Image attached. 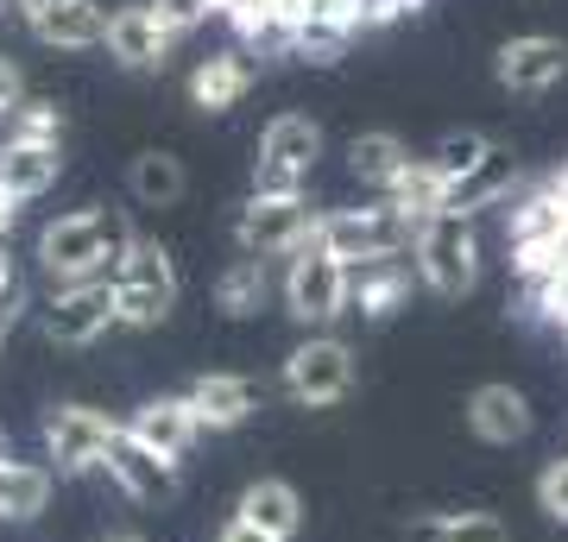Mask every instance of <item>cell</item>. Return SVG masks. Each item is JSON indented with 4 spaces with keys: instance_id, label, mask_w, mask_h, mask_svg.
Wrapping results in <instances>:
<instances>
[{
    "instance_id": "d6a6232c",
    "label": "cell",
    "mask_w": 568,
    "mask_h": 542,
    "mask_svg": "<svg viewBox=\"0 0 568 542\" xmlns=\"http://www.w3.org/2000/svg\"><path fill=\"white\" fill-rule=\"evenodd\" d=\"M159 7V20L171 25V32H190V25H203L209 13H222L227 0H152Z\"/></svg>"
},
{
    "instance_id": "f1b7e54d",
    "label": "cell",
    "mask_w": 568,
    "mask_h": 542,
    "mask_svg": "<svg viewBox=\"0 0 568 542\" xmlns=\"http://www.w3.org/2000/svg\"><path fill=\"white\" fill-rule=\"evenodd\" d=\"M347 44H354V25L310 13V20H297V32H291V58L316 63V70H335V63L347 58Z\"/></svg>"
},
{
    "instance_id": "d6986e66",
    "label": "cell",
    "mask_w": 568,
    "mask_h": 542,
    "mask_svg": "<svg viewBox=\"0 0 568 542\" xmlns=\"http://www.w3.org/2000/svg\"><path fill=\"white\" fill-rule=\"evenodd\" d=\"M253 76H260V63L246 58V51H215V58H203L190 70V101H196L203 114H222V108L246 101Z\"/></svg>"
},
{
    "instance_id": "d4e9b609",
    "label": "cell",
    "mask_w": 568,
    "mask_h": 542,
    "mask_svg": "<svg viewBox=\"0 0 568 542\" xmlns=\"http://www.w3.org/2000/svg\"><path fill=\"white\" fill-rule=\"evenodd\" d=\"M265 265H272V259H253V253H241V259L227 265L222 278H215V309H222V316H234V321L260 316L265 297H272V272H265Z\"/></svg>"
},
{
    "instance_id": "f35d334b",
    "label": "cell",
    "mask_w": 568,
    "mask_h": 542,
    "mask_svg": "<svg viewBox=\"0 0 568 542\" xmlns=\"http://www.w3.org/2000/svg\"><path fill=\"white\" fill-rule=\"evenodd\" d=\"M13 208H20V202H13V196H7V190H0V241L13 234Z\"/></svg>"
},
{
    "instance_id": "ab89813d",
    "label": "cell",
    "mask_w": 568,
    "mask_h": 542,
    "mask_svg": "<svg viewBox=\"0 0 568 542\" xmlns=\"http://www.w3.org/2000/svg\"><path fill=\"white\" fill-rule=\"evenodd\" d=\"M0 461H7V429H0Z\"/></svg>"
},
{
    "instance_id": "cb8c5ba5",
    "label": "cell",
    "mask_w": 568,
    "mask_h": 542,
    "mask_svg": "<svg viewBox=\"0 0 568 542\" xmlns=\"http://www.w3.org/2000/svg\"><path fill=\"white\" fill-rule=\"evenodd\" d=\"M405 164H410V145L398 140V133H386V126H373V133H354V140H347V171H354L361 183H373L379 196L398 183Z\"/></svg>"
},
{
    "instance_id": "7c38bea8",
    "label": "cell",
    "mask_w": 568,
    "mask_h": 542,
    "mask_svg": "<svg viewBox=\"0 0 568 542\" xmlns=\"http://www.w3.org/2000/svg\"><path fill=\"white\" fill-rule=\"evenodd\" d=\"M13 13L26 20V32L58 51H95L108 44V13L95 0H13Z\"/></svg>"
},
{
    "instance_id": "277c9868",
    "label": "cell",
    "mask_w": 568,
    "mask_h": 542,
    "mask_svg": "<svg viewBox=\"0 0 568 542\" xmlns=\"http://www.w3.org/2000/svg\"><path fill=\"white\" fill-rule=\"evenodd\" d=\"M316 208H310L304 196H260L253 190V202L241 208V222H234V241H241V253H253V259H297L310 241H316Z\"/></svg>"
},
{
    "instance_id": "52a82bcc",
    "label": "cell",
    "mask_w": 568,
    "mask_h": 542,
    "mask_svg": "<svg viewBox=\"0 0 568 542\" xmlns=\"http://www.w3.org/2000/svg\"><path fill=\"white\" fill-rule=\"evenodd\" d=\"M316 241H323L335 259L361 265V259H386V253L417 246V234H410V222L392 202H373V208H335V215H323V222H316Z\"/></svg>"
},
{
    "instance_id": "60d3db41",
    "label": "cell",
    "mask_w": 568,
    "mask_h": 542,
    "mask_svg": "<svg viewBox=\"0 0 568 542\" xmlns=\"http://www.w3.org/2000/svg\"><path fill=\"white\" fill-rule=\"evenodd\" d=\"M108 542H140V536H108Z\"/></svg>"
},
{
    "instance_id": "7402d4cb",
    "label": "cell",
    "mask_w": 568,
    "mask_h": 542,
    "mask_svg": "<svg viewBox=\"0 0 568 542\" xmlns=\"http://www.w3.org/2000/svg\"><path fill=\"white\" fill-rule=\"evenodd\" d=\"M379 202H392V208L405 215L410 234H424V227L448 208V183L436 177V164H429V158H410L405 171H398V183H392V190H386Z\"/></svg>"
},
{
    "instance_id": "2e32d148",
    "label": "cell",
    "mask_w": 568,
    "mask_h": 542,
    "mask_svg": "<svg viewBox=\"0 0 568 542\" xmlns=\"http://www.w3.org/2000/svg\"><path fill=\"white\" fill-rule=\"evenodd\" d=\"M126 429H133V436H140L145 448H152V454H164L171 467L190 461V448L203 442V422H196L190 398H152V403H140Z\"/></svg>"
},
{
    "instance_id": "ba28073f",
    "label": "cell",
    "mask_w": 568,
    "mask_h": 542,
    "mask_svg": "<svg viewBox=\"0 0 568 542\" xmlns=\"http://www.w3.org/2000/svg\"><path fill=\"white\" fill-rule=\"evenodd\" d=\"M121 436V422L95 410V403H58L44 410V454L58 473H89V467L108 461V448Z\"/></svg>"
},
{
    "instance_id": "ac0fdd59",
    "label": "cell",
    "mask_w": 568,
    "mask_h": 542,
    "mask_svg": "<svg viewBox=\"0 0 568 542\" xmlns=\"http://www.w3.org/2000/svg\"><path fill=\"white\" fill-rule=\"evenodd\" d=\"M183 398H190V410H196L203 429H241V422L260 410V391H253V379H241V372H203Z\"/></svg>"
},
{
    "instance_id": "1f68e13d",
    "label": "cell",
    "mask_w": 568,
    "mask_h": 542,
    "mask_svg": "<svg viewBox=\"0 0 568 542\" xmlns=\"http://www.w3.org/2000/svg\"><path fill=\"white\" fill-rule=\"evenodd\" d=\"M537 504H544V518L568 523V454H562V461H549L544 473H537Z\"/></svg>"
},
{
    "instance_id": "d590c367",
    "label": "cell",
    "mask_w": 568,
    "mask_h": 542,
    "mask_svg": "<svg viewBox=\"0 0 568 542\" xmlns=\"http://www.w3.org/2000/svg\"><path fill=\"white\" fill-rule=\"evenodd\" d=\"M215 542H278V536H272V530H260V523H246L241 511H234V518L222 523V536H215Z\"/></svg>"
},
{
    "instance_id": "4dcf8cb0",
    "label": "cell",
    "mask_w": 568,
    "mask_h": 542,
    "mask_svg": "<svg viewBox=\"0 0 568 542\" xmlns=\"http://www.w3.org/2000/svg\"><path fill=\"white\" fill-rule=\"evenodd\" d=\"M7 140H32V145H63V114L51 101H26L20 114L7 121Z\"/></svg>"
},
{
    "instance_id": "5b68a950",
    "label": "cell",
    "mask_w": 568,
    "mask_h": 542,
    "mask_svg": "<svg viewBox=\"0 0 568 542\" xmlns=\"http://www.w3.org/2000/svg\"><path fill=\"white\" fill-rule=\"evenodd\" d=\"M284 309L323 335L335 316H347V259H335L323 241H310L297 259L284 265Z\"/></svg>"
},
{
    "instance_id": "8992f818",
    "label": "cell",
    "mask_w": 568,
    "mask_h": 542,
    "mask_svg": "<svg viewBox=\"0 0 568 542\" xmlns=\"http://www.w3.org/2000/svg\"><path fill=\"white\" fill-rule=\"evenodd\" d=\"M114 303H121V328H159L178 309V265L159 241H140L114 272Z\"/></svg>"
},
{
    "instance_id": "e575fe53",
    "label": "cell",
    "mask_w": 568,
    "mask_h": 542,
    "mask_svg": "<svg viewBox=\"0 0 568 542\" xmlns=\"http://www.w3.org/2000/svg\"><path fill=\"white\" fill-rule=\"evenodd\" d=\"M20 108H26V82H20V70H13V63L0 58V126L13 121Z\"/></svg>"
},
{
    "instance_id": "603a6c76",
    "label": "cell",
    "mask_w": 568,
    "mask_h": 542,
    "mask_svg": "<svg viewBox=\"0 0 568 542\" xmlns=\"http://www.w3.org/2000/svg\"><path fill=\"white\" fill-rule=\"evenodd\" d=\"M241 518L260 523V530H272L278 542H291L297 530H304V499H297L291 480H253L241 492Z\"/></svg>"
},
{
    "instance_id": "f546056e",
    "label": "cell",
    "mask_w": 568,
    "mask_h": 542,
    "mask_svg": "<svg viewBox=\"0 0 568 542\" xmlns=\"http://www.w3.org/2000/svg\"><path fill=\"white\" fill-rule=\"evenodd\" d=\"M493 145H499V140H487V133H474V126H462V133H443V140H436L429 164H436V177H443L448 190H455V183H462L467 171H474V164L487 158Z\"/></svg>"
},
{
    "instance_id": "8d00e7d4",
    "label": "cell",
    "mask_w": 568,
    "mask_h": 542,
    "mask_svg": "<svg viewBox=\"0 0 568 542\" xmlns=\"http://www.w3.org/2000/svg\"><path fill=\"white\" fill-rule=\"evenodd\" d=\"M20 309H26V284H13V290L0 297V347H7V335H13V321H20Z\"/></svg>"
},
{
    "instance_id": "836d02e7",
    "label": "cell",
    "mask_w": 568,
    "mask_h": 542,
    "mask_svg": "<svg viewBox=\"0 0 568 542\" xmlns=\"http://www.w3.org/2000/svg\"><path fill=\"white\" fill-rule=\"evenodd\" d=\"M424 0H354V13H361V25H392L405 20V13H417Z\"/></svg>"
},
{
    "instance_id": "9c48e42d",
    "label": "cell",
    "mask_w": 568,
    "mask_h": 542,
    "mask_svg": "<svg viewBox=\"0 0 568 542\" xmlns=\"http://www.w3.org/2000/svg\"><path fill=\"white\" fill-rule=\"evenodd\" d=\"M108 328H121V303H114V278L89 284H58L44 303V335L58 347H95Z\"/></svg>"
},
{
    "instance_id": "484cf974",
    "label": "cell",
    "mask_w": 568,
    "mask_h": 542,
    "mask_svg": "<svg viewBox=\"0 0 568 542\" xmlns=\"http://www.w3.org/2000/svg\"><path fill=\"white\" fill-rule=\"evenodd\" d=\"M44 504H51V467H32V461H0V518H39Z\"/></svg>"
},
{
    "instance_id": "8fae6325",
    "label": "cell",
    "mask_w": 568,
    "mask_h": 542,
    "mask_svg": "<svg viewBox=\"0 0 568 542\" xmlns=\"http://www.w3.org/2000/svg\"><path fill=\"white\" fill-rule=\"evenodd\" d=\"M424 278L417 272V253H386V259H361V265H347V309L366 321H386L398 316L410 303V284Z\"/></svg>"
},
{
    "instance_id": "30bf717a",
    "label": "cell",
    "mask_w": 568,
    "mask_h": 542,
    "mask_svg": "<svg viewBox=\"0 0 568 542\" xmlns=\"http://www.w3.org/2000/svg\"><path fill=\"white\" fill-rule=\"evenodd\" d=\"M284 391L304 403V410H328V403H342L354 391V354L347 341L335 335H310V341L291 347V360H284Z\"/></svg>"
},
{
    "instance_id": "4fadbf2b",
    "label": "cell",
    "mask_w": 568,
    "mask_h": 542,
    "mask_svg": "<svg viewBox=\"0 0 568 542\" xmlns=\"http://www.w3.org/2000/svg\"><path fill=\"white\" fill-rule=\"evenodd\" d=\"M493 76H499V89H511V95H544V89H556V82L568 76V44L549 39V32H525V39L499 44Z\"/></svg>"
},
{
    "instance_id": "ffe728a7",
    "label": "cell",
    "mask_w": 568,
    "mask_h": 542,
    "mask_svg": "<svg viewBox=\"0 0 568 542\" xmlns=\"http://www.w3.org/2000/svg\"><path fill=\"white\" fill-rule=\"evenodd\" d=\"M63 171V145H32V140H0V190L13 202L44 196Z\"/></svg>"
},
{
    "instance_id": "74e56055",
    "label": "cell",
    "mask_w": 568,
    "mask_h": 542,
    "mask_svg": "<svg viewBox=\"0 0 568 542\" xmlns=\"http://www.w3.org/2000/svg\"><path fill=\"white\" fill-rule=\"evenodd\" d=\"M13 284H20V272H13V253H7V241H0V297H7Z\"/></svg>"
},
{
    "instance_id": "44dd1931",
    "label": "cell",
    "mask_w": 568,
    "mask_h": 542,
    "mask_svg": "<svg viewBox=\"0 0 568 542\" xmlns=\"http://www.w3.org/2000/svg\"><path fill=\"white\" fill-rule=\"evenodd\" d=\"M511 183H518V158H511V145H493L487 158L474 164L455 190H448V208L455 215H480V208H499L511 196Z\"/></svg>"
},
{
    "instance_id": "e0dca14e",
    "label": "cell",
    "mask_w": 568,
    "mask_h": 542,
    "mask_svg": "<svg viewBox=\"0 0 568 542\" xmlns=\"http://www.w3.org/2000/svg\"><path fill=\"white\" fill-rule=\"evenodd\" d=\"M467 429L493 448H511L530 436V403L525 391H511V385H480L474 398H467Z\"/></svg>"
},
{
    "instance_id": "4316f807",
    "label": "cell",
    "mask_w": 568,
    "mask_h": 542,
    "mask_svg": "<svg viewBox=\"0 0 568 542\" xmlns=\"http://www.w3.org/2000/svg\"><path fill=\"white\" fill-rule=\"evenodd\" d=\"M126 190H133V202H145V208H171V202H183V190H190L183 158H171V152H140L133 171H126Z\"/></svg>"
},
{
    "instance_id": "3957f363",
    "label": "cell",
    "mask_w": 568,
    "mask_h": 542,
    "mask_svg": "<svg viewBox=\"0 0 568 542\" xmlns=\"http://www.w3.org/2000/svg\"><path fill=\"white\" fill-rule=\"evenodd\" d=\"M316 158H323V126L310 114H278V121H265L260 152H253V190L260 196H304Z\"/></svg>"
},
{
    "instance_id": "9a60e30c",
    "label": "cell",
    "mask_w": 568,
    "mask_h": 542,
    "mask_svg": "<svg viewBox=\"0 0 568 542\" xmlns=\"http://www.w3.org/2000/svg\"><path fill=\"white\" fill-rule=\"evenodd\" d=\"M102 467H108V480L121 485L133 504H164L171 492H178V467L164 461V454H152L126 422H121V436H114V448H108Z\"/></svg>"
},
{
    "instance_id": "6da1fadb",
    "label": "cell",
    "mask_w": 568,
    "mask_h": 542,
    "mask_svg": "<svg viewBox=\"0 0 568 542\" xmlns=\"http://www.w3.org/2000/svg\"><path fill=\"white\" fill-rule=\"evenodd\" d=\"M133 246H140V234L126 222V208L89 202L77 215H58L39 234V265L51 284H89V278H114Z\"/></svg>"
},
{
    "instance_id": "5bb4252c",
    "label": "cell",
    "mask_w": 568,
    "mask_h": 542,
    "mask_svg": "<svg viewBox=\"0 0 568 542\" xmlns=\"http://www.w3.org/2000/svg\"><path fill=\"white\" fill-rule=\"evenodd\" d=\"M171 39H178V32L159 20L152 0H140V7H114V13H108V58L121 63V70H164Z\"/></svg>"
},
{
    "instance_id": "83f0119b",
    "label": "cell",
    "mask_w": 568,
    "mask_h": 542,
    "mask_svg": "<svg viewBox=\"0 0 568 542\" xmlns=\"http://www.w3.org/2000/svg\"><path fill=\"white\" fill-rule=\"evenodd\" d=\"M410 542H511V536L487 511H429V518L410 523Z\"/></svg>"
},
{
    "instance_id": "7a4b0ae2",
    "label": "cell",
    "mask_w": 568,
    "mask_h": 542,
    "mask_svg": "<svg viewBox=\"0 0 568 542\" xmlns=\"http://www.w3.org/2000/svg\"><path fill=\"white\" fill-rule=\"evenodd\" d=\"M417 272H424V284L436 290L443 303H462L474 284H480V234H474V215H455V208H443L436 222L417 234Z\"/></svg>"
}]
</instances>
